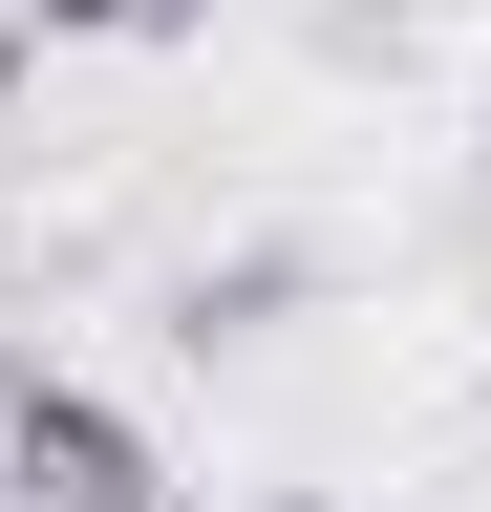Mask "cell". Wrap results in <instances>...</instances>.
Returning a JSON list of instances; mask_svg holds the SVG:
<instances>
[{
  "label": "cell",
  "mask_w": 491,
  "mask_h": 512,
  "mask_svg": "<svg viewBox=\"0 0 491 512\" xmlns=\"http://www.w3.org/2000/svg\"><path fill=\"white\" fill-rule=\"evenodd\" d=\"M0 470H22V512H193L171 448L107 384H65V363H0Z\"/></svg>",
  "instance_id": "obj_1"
},
{
  "label": "cell",
  "mask_w": 491,
  "mask_h": 512,
  "mask_svg": "<svg viewBox=\"0 0 491 512\" xmlns=\"http://www.w3.org/2000/svg\"><path fill=\"white\" fill-rule=\"evenodd\" d=\"M278 299H299V256H214V278H193V299H171V320H193V342H257V320H278Z\"/></svg>",
  "instance_id": "obj_2"
},
{
  "label": "cell",
  "mask_w": 491,
  "mask_h": 512,
  "mask_svg": "<svg viewBox=\"0 0 491 512\" xmlns=\"http://www.w3.org/2000/svg\"><path fill=\"white\" fill-rule=\"evenodd\" d=\"M22 22H43V43H193L214 0H22Z\"/></svg>",
  "instance_id": "obj_3"
},
{
  "label": "cell",
  "mask_w": 491,
  "mask_h": 512,
  "mask_svg": "<svg viewBox=\"0 0 491 512\" xmlns=\"http://www.w3.org/2000/svg\"><path fill=\"white\" fill-rule=\"evenodd\" d=\"M22 43H43V22H22V0H0V107H22Z\"/></svg>",
  "instance_id": "obj_4"
},
{
  "label": "cell",
  "mask_w": 491,
  "mask_h": 512,
  "mask_svg": "<svg viewBox=\"0 0 491 512\" xmlns=\"http://www.w3.org/2000/svg\"><path fill=\"white\" fill-rule=\"evenodd\" d=\"M257 512H342V491H257Z\"/></svg>",
  "instance_id": "obj_5"
},
{
  "label": "cell",
  "mask_w": 491,
  "mask_h": 512,
  "mask_svg": "<svg viewBox=\"0 0 491 512\" xmlns=\"http://www.w3.org/2000/svg\"><path fill=\"white\" fill-rule=\"evenodd\" d=\"M0 512H22V470H0Z\"/></svg>",
  "instance_id": "obj_6"
},
{
  "label": "cell",
  "mask_w": 491,
  "mask_h": 512,
  "mask_svg": "<svg viewBox=\"0 0 491 512\" xmlns=\"http://www.w3.org/2000/svg\"><path fill=\"white\" fill-rule=\"evenodd\" d=\"M470 150H491V107H470Z\"/></svg>",
  "instance_id": "obj_7"
}]
</instances>
